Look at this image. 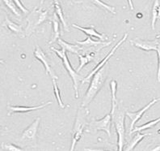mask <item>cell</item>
<instances>
[{
    "instance_id": "cell-1",
    "label": "cell",
    "mask_w": 160,
    "mask_h": 151,
    "mask_svg": "<svg viewBox=\"0 0 160 151\" xmlns=\"http://www.w3.org/2000/svg\"><path fill=\"white\" fill-rule=\"evenodd\" d=\"M108 70H109V67L108 65H104L97 73L94 74L89 88L88 89V91L82 98V103H81L82 107H87L97 95L98 93L100 92L107 80L108 76Z\"/></svg>"
},
{
    "instance_id": "cell-2",
    "label": "cell",
    "mask_w": 160,
    "mask_h": 151,
    "mask_svg": "<svg viewBox=\"0 0 160 151\" xmlns=\"http://www.w3.org/2000/svg\"><path fill=\"white\" fill-rule=\"evenodd\" d=\"M51 50L53 51H54L55 53L58 55L60 59L62 60L63 65H64L65 68L67 71L68 74L70 75V77H71V80H72L73 83H74V96L75 98H78V85H79V83L82 82V81L83 80L81 75H79L78 73V72L74 70L72 67L71 64L70 63V60L68 59V56H67V52L65 50H58L55 49L53 47H51Z\"/></svg>"
},
{
    "instance_id": "cell-3",
    "label": "cell",
    "mask_w": 160,
    "mask_h": 151,
    "mask_svg": "<svg viewBox=\"0 0 160 151\" xmlns=\"http://www.w3.org/2000/svg\"><path fill=\"white\" fill-rule=\"evenodd\" d=\"M125 113L123 110H121L117 107L115 112L112 115V121L115 124L116 131L117 133V144H118V150H123L125 141Z\"/></svg>"
},
{
    "instance_id": "cell-4",
    "label": "cell",
    "mask_w": 160,
    "mask_h": 151,
    "mask_svg": "<svg viewBox=\"0 0 160 151\" xmlns=\"http://www.w3.org/2000/svg\"><path fill=\"white\" fill-rule=\"evenodd\" d=\"M40 120L41 118H37L28 128L24 129V131L22 132L21 138H20V141L22 143L27 144L31 146L36 145L37 141V133L39 128Z\"/></svg>"
},
{
    "instance_id": "cell-5",
    "label": "cell",
    "mask_w": 160,
    "mask_h": 151,
    "mask_svg": "<svg viewBox=\"0 0 160 151\" xmlns=\"http://www.w3.org/2000/svg\"><path fill=\"white\" fill-rule=\"evenodd\" d=\"M48 18V11L43 12L41 9L37 11H33L30 14V16H28V26L26 30V33H28V35H29L30 32L34 31L38 25H40L41 24L45 22Z\"/></svg>"
},
{
    "instance_id": "cell-6",
    "label": "cell",
    "mask_w": 160,
    "mask_h": 151,
    "mask_svg": "<svg viewBox=\"0 0 160 151\" xmlns=\"http://www.w3.org/2000/svg\"><path fill=\"white\" fill-rule=\"evenodd\" d=\"M112 116L111 113L106 115L105 116L100 120H95L89 124V126L92 129L96 131H103L108 134V138L111 137V126Z\"/></svg>"
},
{
    "instance_id": "cell-7",
    "label": "cell",
    "mask_w": 160,
    "mask_h": 151,
    "mask_svg": "<svg viewBox=\"0 0 160 151\" xmlns=\"http://www.w3.org/2000/svg\"><path fill=\"white\" fill-rule=\"evenodd\" d=\"M34 56H35L36 59H38L39 61H41V63H42V64L44 65V67H45L46 73L50 76L51 78L55 79V80H58V77L56 75V73H54L53 69L51 67L49 58L47 57L46 54L42 51V49H41L39 46H36V49L35 51H34Z\"/></svg>"
},
{
    "instance_id": "cell-8",
    "label": "cell",
    "mask_w": 160,
    "mask_h": 151,
    "mask_svg": "<svg viewBox=\"0 0 160 151\" xmlns=\"http://www.w3.org/2000/svg\"><path fill=\"white\" fill-rule=\"evenodd\" d=\"M128 35H129V34H128V33H126V34H125V35H124V37H122V39H121V41H118V43L116 44L115 46H114L113 48H112V49L111 50V51H110L109 53H108L107 55V56H106V57L104 58V59H103V60H102V62H100V63H99V64H98L97 66H96V67H95V68H94L93 70L92 71V72H91L90 74L88 75V76H87V77H85V78H83V80H82V84H83V83H85V82H87V81H90L91 79L92 78V77H93V76H94V74H95V73H97L98 71L100 70V69L102 67H103V66H104V65L106 64V63H107L108 61L109 60L110 57H112V55H113V54L115 53L116 51H117V50L118 49V48H119L120 46L122 45L124 41H125V40H126V38H127V37H128Z\"/></svg>"
},
{
    "instance_id": "cell-9",
    "label": "cell",
    "mask_w": 160,
    "mask_h": 151,
    "mask_svg": "<svg viewBox=\"0 0 160 151\" xmlns=\"http://www.w3.org/2000/svg\"><path fill=\"white\" fill-rule=\"evenodd\" d=\"M160 101V98H154L151 102H150L147 106H145L144 107L142 108L141 110H139L138 111L136 112H125V115H126L131 120V124H130V132L133 129V125H134L139 120H140L142 116L144 115V113L147 111V110H149L153 105H154L157 102Z\"/></svg>"
},
{
    "instance_id": "cell-10",
    "label": "cell",
    "mask_w": 160,
    "mask_h": 151,
    "mask_svg": "<svg viewBox=\"0 0 160 151\" xmlns=\"http://www.w3.org/2000/svg\"><path fill=\"white\" fill-rule=\"evenodd\" d=\"M85 120H84L83 116H79V115L78 114L76 120V124H75V127H74V133H73L72 137V145H71V149L70 150L73 151L75 147V145L76 143L81 139L82 138V133H83V131L85 129Z\"/></svg>"
},
{
    "instance_id": "cell-11",
    "label": "cell",
    "mask_w": 160,
    "mask_h": 151,
    "mask_svg": "<svg viewBox=\"0 0 160 151\" xmlns=\"http://www.w3.org/2000/svg\"><path fill=\"white\" fill-rule=\"evenodd\" d=\"M159 40L160 38H156L154 41H145V40L136 38L135 40H131L130 43L145 51H156L159 43Z\"/></svg>"
},
{
    "instance_id": "cell-12",
    "label": "cell",
    "mask_w": 160,
    "mask_h": 151,
    "mask_svg": "<svg viewBox=\"0 0 160 151\" xmlns=\"http://www.w3.org/2000/svg\"><path fill=\"white\" fill-rule=\"evenodd\" d=\"M52 104V102H48L44 104L39 105L37 106H8V108L9 110V115L12 113H26V112L32 111H37L40 109L45 107L48 105Z\"/></svg>"
},
{
    "instance_id": "cell-13",
    "label": "cell",
    "mask_w": 160,
    "mask_h": 151,
    "mask_svg": "<svg viewBox=\"0 0 160 151\" xmlns=\"http://www.w3.org/2000/svg\"><path fill=\"white\" fill-rule=\"evenodd\" d=\"M73 28H75V29H78V30H81L84 33V34H86L88 36H90V37H96L98 39H100L101 41H104L105 40L108 39V37H106L105 35L103 34H100V33H98L93 27H90V28H84V27H81V26H78L75 24H72Z\"/></svg>"
},
{
    "instance_id": "cell-14",
    "label": "cell",
    "mask_w": 160,
    "mask_h": 151,
    "mask_svg": "<svg viewBox=\"0 0 160 151\" xmlns=\"http://www.w3.org/2000/svg\"><path fill=\"white\" fill-rule=\"evenodd\" d=\"M75 42H76L78 45L81 46L87 47V48H91V47L97 46H102L103 47H105V46H109L110 44H112V41L104 42V41H94L90 36H88L85 41H76Z\"/></svg>"
},
{
    "instance_id": "cell-15",
    "label": "cell",
    "mask_w": 160,
    "mask_h": 151,
    "mask_svg": "<svg viewBox=\"0 0 160 151\" xmlns=\"http://www.w3.org/2000/svg\"><path fill=\"white\" fill-rule=\"evenodd\" d=\"M58 44L62 47V49L65 50L67 52H70V53L75 54L78 55L79 54L80 51H82V47L80 46L79 45H74V44H70L67 42V41H63L62 39L59 38L58 40Z\"/></svg>"
},
{
    "instance_id": "cell-16",
    "label": "cell",
    "mask_w": 160,
    "mask_h": 151,
    "mask_svg": "<svg viewBox=\"0 0 160 151\" xmlns=\"http://www.w3.org/2000/svg\"><path fill=\"white\" fill-rule=\"evenodd\" d=\"M149 135H150V133L142 134L140 132H138V133L134 136V138L132 139V141H130V142H129V144L126 145L125 150L127 151L133 150L134 148L138 145L139 142H141V141L143 140V138H145L147 136H149Z\"/></svg>"
},
{
    "instance_id": "cell-17",
    "label": "cell",
    "mask_w": 160,
    "mask_h": 151,
    "mask_svg": "<svg viewBox=\"0 0 160 151\" xmlns=\"http://www.w3.org/2000/svg\"><path fill=\"white\" fill-rule=\"evenodd\" d=\"M94 56H95V53L92 52V53L89 54H85V55H81V54H78V57L79 59L80 63L79 66H78V69H77V72H79L81 69L83 67H85L88 63L92 62L94 59Z\"/></svg>"
},
{
    "instance_id": "cell-18",
    "label": "cell",
    "mask_w": 160,
    "mask_h": 151,
    "mask_svg": "<svg viewBox=\"0 0 160 151\" xmlns=\"http://www.w3.org/2000/svg\"><path fill=\"white\" fill-rule=\"evenodd\" d=\"M117 84L116 81H112L110 82V88H111L112 93V109H111V115L112 116L113 113L115 112L116 109L117 107V101L116 94H117Z\"/></svg>"
},
{
    "instance_id": "cell-19",
    "label": "cell",
    "mask_w": 160,
    "mask_h": 151,
    "mask_svg": "<svg viewBox=\"0 0 160 151\" xmlns=\"http://www.w3.org/2000/svg\"><path fill=\"white\" fill-rule=\"evenodd\" d=\"M53 6H54V9H55L54 13L56 14V16L58 17L60 21L62 23L65 30H66V31H68L69 30H68V28H67V22H66V20H65L64 15H63V12H62V8H61V5L60 3H59L58 0H54V5H53Z\"/></svg>"
},
{
    "instance_id": "cell-20",
    "label": "cell",
    "mask_w": 160,
    "mask_h": 151,
    "mask_svg": "<svg viewBox=\"0 0 160 151\" xmlns=\"http://www.w3.org/2000/svg\"><path fill=\"white\" fill-rule=\"evenodd\" d=\"M52 23H53V35L51 41H49V44L53 43L57 40L60 38V26H59V22L58 20L57 17H56V14L54 13L53 15V19L52 20Z\"/></svg>"
},
{
    "instance_id": "cell-21",
    "label": "cell",
    "mask_w": 160,
    "mask_h": 151,
    "mask_svg": "<svg viewBox=\"0 0 160 151\" xmlns=\"http://www.w3.org/2000/svg\"><path fill=\"white\" fill-rule=\"evenodd\" d=\"M89 2L92 3V4H94L95 6L100 8L102 10H104L106 12H111L112 14H116V9L114 7H112L110 5H108L105 3L102 2L101 0H88Z\"/></svg>"
},
{
    "instance_id": "cell-22",
    "label": "cell",
    "mask_w": 160,
    "mask_h": 151,
    "mask_svg": "<svg viewBox=\"0 0 160 151\" xmlns=\"http://www.w3.org/2000/svg\"><path fill=\"white\" fill-rule=\"evenodd\" d=\"M159 122H160V117L157 118L156 120H151V121L148 122V123L143 124V125L140 126V127H136V128H133L132 131L129 132V135H131V134L133 133V132H141L143 131V130H147V129H149V128H153L154 126H155L157 124H158Z\"/></svg>"
},
{
    "instance_id": "cell-23",
    "label": "cell",
    "mask_w": 160,
    "mask_h": 151,
    "mask_svg": "<svg viewBox=\"0 0 160 151\" xmlns=\"http://www.w3.org/2000/svg\"><path fill=\"white\" fill-rule=\"evenodd\" d=\"M2 3H4V5L7 7V8L12 12V13L16 16L17 17H20L21 15H20V9L18 8V6L16 5V3L14 2L13 0H2Z\"/></svg>"
},
{
    "instance_id": "cell-24",
    "label": "cell",
    "mask_w": 160,
    "mask_h": 151,
    "mask_svg": "<svg viewBox=\"0 0 160 151\" xmlns=\"http://www.w3.org/2000/svg\"><path fill=\"white\" fill-rule=\"evenodd\" d=\"M5 25L13 33H16V34H20L23 33V30H22L21 26L16 24L15 22L12 21L11 20H9L8 17L6 18V20H5Z\"/></svg>"
},
{
    "instance_id": "cell-25",
    "label": "cell",
    "mask_w": 160,
    "mask_h": 151,
    "mask_svg": "<svg viewBox=\"0 0 160 151\" xmlns=\"http://www.w3.org/2000/svg\"><path fill=\"white\" fill-rule=\"evenodd\" d=\"M56 81H57V80H55V79H52V81H53V91H54L55 97H56V99H57L58 102L59 106H60L62 109H64L65 105H64V103H63V101H62V97H61L60 89H59L58 86Z\"/></svg>"
},
{
    "instance_id": "cell-26",
    "label": "cell",
    "mask_w": 160,
    "mask_h": 151,
    "mask_svg": "<svg viewBox=\"0 0 160 151\" xmlns=\"http://www.w3.org/2000/svg\"><path fill=\"white\" fill-rule=\"evenodd\" d=\"M159 5L158 3V0H155L152 8V20H151V28L152 30H154L155 29V23L156 20H158V6Z\"/></svg>"
},
{
    "instance_id": "cell-27",
    "label": "cell",
    "mask_w": 160,
    "mask_h": 151,
    "mask_svg": "<svg viewBox=\"0 0 160 151\" xmlns=\"http://www.w3.org/2000/svg\"><path fill=\"white\" fill-rule=\"evenodd\" d=\"M3 149L8 151H23V149L17 145L12 143H6L3 145Z\"/></svg>"
},
{
    "instance_id": "cell-28",
    "label": "cell",
    "mask_w": 160,
    "mask_h": 151,
    "mask_svg": "<svg viewBox=\"0 0 160 151\" xmlns=\"http://www.w3.org/2000/svg\"><path fill=\"white\" fill-rule=\"evenodd\" d=\"M156 51L157 54H158V72H157V78H158V81L160 83V40Z\"/></svg>"
},
{
    "instance_id": "cell-29",
    "label": "cell",
    "mask_w": 160,
    "mask_h": 151,
    "mask_svg": "<svg viewBox=\"0 0 160 151\" xmlns=\"http://www.w3.org/2000/svg\"><path fill=\"white\" fill-rule=\"evenodd\" d=\"M14 2L16 3V5L18 6V8H20V11H21L22 12H23V13H28V12H28V10L27 8H25V7L23 6V4L22 3V2L20 1V0H13Z\"/></svg>"
},
{
    "instance_id": "cell-30",
    "label": "cell",
    "mask_w": 160,
    "mask_h": 151,
    "mask_svg": "<svg viewBox=\"0 0 160 151\" xmlns=\"http://www.w3.org/2000/svg\"><path fill=\"white\" fill-rule=\"evenodd\" d=\"M127 1H128V3H129V8H130L131 10H133V9H134V7H133V0H127Z\"/></svg>"
},
{
    "instance_id": "cell-31",
    "label": "cell",
    "mask_w": 160,
    "mask_h": 151,
    "mask_svg": "<svg viewBox=\"0 0 160 151\" xmlns=\"http://www.w3.org/2000/svg\"><path fill=\"white\" fill-rule=\"evenodd\" d=\"M153 151H160V145H158V146H156L155 148H154V149H152Z\"/></svg>"
},
{
    "instance_id": "cell-32",
    "label": "cell",
    "mask_w": 160,
    "mask_h": 151,
    "mask_svg": "<svg viewBox=\"0 0 160 151\" xmlns=\"http://www.w3.org/2000/svg\"><path fill=\"white\" fill-rule=\"evenodd\" d=\"M158 19H160V5L158 6Z\"/></svg>"
},
{
    "instance_id": "cell-33",
    "label": "cell",
    "mask_w": 160,
    "mask_h": 151,
    "mask_svg": "<svg viewBox=\"0 0 160 151\" xmlns=\"http://www.w3.org/2000/svg\"><path fill=\"white\" fill-rule=\"evenodd\" d=\"M0 63H2V64H4V63H5V61L0 59Z\"/></svg>"
},
{
    "instance_id": "cell-34",
    "label": "cell",
    "mask_w": 160,
    "mask_h": 151,
    "mask_svg": "<svg viewBox=\"0 0 160 151\" xmlns=\"http://www.w3.org/2000/svg\"><path fill=\"white\" fill-rule=\"evenodd\" d=\"M1 132H2V127L0 126V134H1Z\"/></svg>"
},
{
    "instance_id": "cell-35",
    "label": "cell",
    "mask_w": 160,
    "mask_h": 151,
    "mask_svg": "<svg viewBox=\"0 0 160 151\" xmlns=\"http://www.w3.org/2000/svg\"><path fill=\"white\" fill-rule=\"evenodd\" d=\"M157 133H158V134H160V129H158V131H157Z\"/></svg>"
},
{
    "instance_id": "cell-36",
    "label": "cell",
    "mask_w": 160,
    "mask_h": 151,
    "mask_svg": "<svg viewBox=\"0 0 160 151\" xmlns=\"http://www.w3.org/2000/svg\"><path fill=\"white\" fill-rule=\"evenodd\" d=\"M44 1H45V0H41V4H42L44 3Z\"/></svg>"
}]
</instances>
